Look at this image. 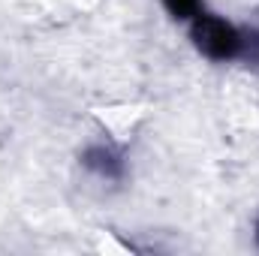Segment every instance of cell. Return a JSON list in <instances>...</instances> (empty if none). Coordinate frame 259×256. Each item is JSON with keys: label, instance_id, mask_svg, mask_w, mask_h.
I'll use <instances>...</instances> for the list:
<instances>
[{"label": "cell", "instance_id": "obj_1", "mask_svg": "<svg viewBox=\"0 0 259 256\" xmlns=\"http://www.w3.org/2000/svg\"><path fill=\"white\" fill-rule=\"evenodd\" d=\"M190 27V42L193 49L214 64H259V27H238L235 21L202 9Z\"/></svg>", "mask_w": 259, "mask_h": 256}, {"label": "cell", "instance_id": "obj_2", "mask_svg": "<svg viewBox=\"0 0 259 256\" xmlns=\"http://www.w3.org/2000/svg\"><path fill=\"white\" fill-rule=\"evenodd\" d=\"M78 163L88 175L109 181V184H121L127 178V157L118 145L112 142H94L78 154Z\"/></svg>", "mask_w": 259, "mask_h": 256}, {"label": "cell", "instance_id": "obj_3", "mask_svg": "<svg viewBox=\"0 0 259 256\" xmlns=\"http://www.w3.org/2000/svg\"><path fill=\"white\" fill-rule=\"evenodd\" d=\"M160 3H163V9L175 21H184V24H190L196 15L205 9V0H160Z\"/></svg>", "mask_w": 259, "mask_h": 256}, {"label": "cell", "instance_id": "obj_4", "mask_svg": "<svg viewBox=\"0 0 259 256\" xmlns=\"http://www.w3.org/2000/svg\"><path fill=\"white\" fill-rule=\"evenodd\" d=\"M253 241H256V247H259V214H256V220H253Z\"/></svg>", "mask_w": 259, "mask_h": 256}]
</instances>
